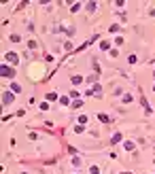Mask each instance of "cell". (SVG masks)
Masks as SVG:
<instances>
[{"mask_svg":"<svg viewBox=\"0 0 155 174\" xmlns=\"http://www.w3.org/2000/svg\"><path fill=\"white\" fill-rule=\"evenodd\" d=\"M4 59H7V62L9 64H17V62H19V55H17V53H7V55H4Z\"/></svg>","mask_w":155,"mask_h":174,"instance_id":"obj_1","label":"cell"},{"mask_svg":"<svg viewBox=\"0 0 155 174\" xmlns=\"http://www.w3.org/2000/svg\"><path fill=\"white\" fill-rule=\"evenodd\" d=\"M2 76H9L11 79V76H15V70L9 68V66H2Z\"/></svg>","mask_w":155,"mask_h":174,"instance_id":"obj_2","label":"cell"},{"mask_svg":"<svg viewBox=\"0 0 155 174\" xmlns=\"http://www.w3.org/2000/svg\"><path fill=\"white\" fill-rule=\"evenodd\" d=\"M11 91H15V93H19V91H21V87L17 85V83H13V85H11Z\"/></svg>","mask_w":155,"mask_h":174,"instance_id":"obj_3","label":"cell"},{"mask_svg":"<svg viewBox=\"0 0 155 174\" xmlns=\"http://www.w3.org/2000/svg\"><path fill=\"white\" fill-rule=\"evenodd\" d=\"M72 83H74V85H79V83H83V76H72Z\"/></svg>","mask_w":155,"mask_h":174,"instance_id":"obj_4","label":"cell"},{"mask_svg":"<svg viewBox=\"0 0 155 174\" xmlns=\"http://www.w3.org/2000/svg\"><path fill=\"white\" fill-rule=\"evenodd\" d=\"M11 100H13V98H11V96H9V93H4V100H2V104H9V102H11Z\"/></svg>","mask_w":155,"mask_h":174,"instance_id":"obj_5","label":"cell"},{"mask_svg":"<svg viewBox=\"0 0 155 174\" xmlns=\"http://www.w3.org/2000/svg\"><path fill=\"white\" fill-rule=\"evenodd\" d=\"M119 140H121V134H115V136H113V145H115V142H119Z\"/></svg>","mask_w":155,"mask_h":174,"instance_id":"obj_6","label":"cell"},{"mask_svg":"<svg viewBox=\"0 0 155 174\" xmlns=\"http://www.w3.org/2000/svg\"><path fill=\"white\" fill-rule=\"evenodd\" d=\"M59 102H62V104H64V106H66V104H68V102H70V100L66 98V96H62V98H59Z\"/></svg>","mask_w":155,"mask_h":174,"instance_id":"obj_7","label":"cell"},{"mask_svg":"<svg viewBox=\"0 0 155 174\" xmlns=\"http://www.w3.org/2000/svg\"><path fill=\"white\" fill-rule=\"evenodd\" d=\"M91 174H100V170H98V168H96V166H94V168H91Z\"/></svg>","mask_w":155,"mask_h":174,"instance_id":"obj_8","label":"cell"}]
</instances>
